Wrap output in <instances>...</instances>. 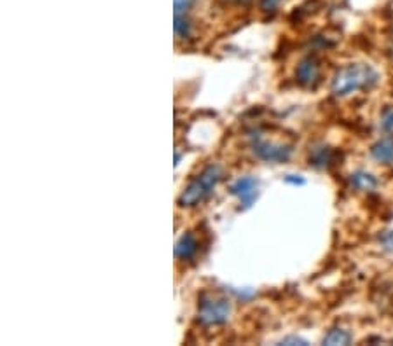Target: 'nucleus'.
I'll use <instances>...</instances> for the list:
<instances>
[{"label":"nucleus","mask_w":393,"mask_h":346,"mask_svg":"<svg viewBox=\"0 0 393 346\" xmlns=\"http://www.w3.org/2000/svg\"><path fill=\"white\" fill-rule=\"evenodd\" d=\"M380 81V74L367 63H351L337 70L332 81V93L336 97H348L360 89H370Z\"/></svg>","instance_id":"obj_1"},{"label":"nucleus","mask_w":393,"mask_h":346,"mask_svg":"<svg viewBox=\"0 0 393 346\" xmlns=\"http://www.w3.org/2000/svg\"><path fill=\"white\" fill-rule=\"evenodd\" d=\"M231 194L236 196L243 209H250L259 194V180L256 177H242L231 185Z\"/></svg>","instance_id":"obj_5"},{"label":"nucleus","mask_w":393,"mask_h":346,"mask_svg":"<svg viewBox=\"0 0 393 346\" xmlns=\"http://www.w3.org/2000/svg\"><path fill=\"white\" fill-rule=\"evenodd\" d=\"M222 178V168L218 165H208L187 187L182 191L180 198H178V205L191 209V206L199 205L201 202H205L210 194L213 192V189L217 187V184Z\"/></svg>","instance_id":"obj_2"},{"label":"nucleus","mask_w":393,"mask_h":346,"mask_svg":"<svg viewBox=\"0 0 393 346\" xmlns=\"http://www.w3.org/2000/svg\"><path fill=\"white\" fill-rule=\"evenodd\" d=\"M296 79L301 86L315 87L320 82V65L316 58L306 56L296 68Z\"/></svg>","instance_id":"obj_6"},{"label":"nucleus","mask_w":393,"mask_h":346,"mask_svg":"<svg viewBox=\"0 0 393 346\" xmlns=\"http://www.w3.org/2000/svg\"><path fill=\"white\" fill-rule=\"evenodd\" d=\"M351 334L344 329H330L327 336L323 338V345H349L351 343Z\"/></svg>","instance_id":"obj_11"},{"label":"nucleus","mask_w":393,"mask_h":346,"mask_svg":"<svg viewBox=\"0 0 393 346\" xmlns=\"http://www.w3.org/2000/svg\"><path fill=\"white\" fill-rule=\"evenodd\" d=\"M349 187L356 192H373L378 187V178L366 170H356L348 177Z\"/></svg>","instance_id":"obj_7"},{"label":"nucleus","mask_w":393,"mask_h":346,"mask_svg":"<svg viewBox=\"0 0 393 346\" xmlns=\"http://www.w3.org/2000/svg\"><path fill=\"white\" fill-rule=\"evenodd\" d=\"M199 243L196 240V236L192 233H185L184 236H180V240L175 245V256L182 261H189L198 254Z\"/></svg>","instance_id":"obj_8"},{"label":"nucleus","mask_w":393,"mask_h":346,"mask_svg":"<svg viewBox=\"0 0 393 346\" xmlns=\"http://www.w3.org/2000/svg\"><path fill=\"white\" fill-rule=\"evenodd\" d=\"M280 2H282V0H261V7L264 11H268V13H273V11H276V7L280 6Z\"/></svg>","instance_id":"obj_16"},{"label":"nucleus","mask_w":393,"mask_h":346,"mask_svg":"<svg viewBox=\"0 0 393 346\" xmlns=\"http://www.w3.org/2000/svg\"><path fill=\"white\" fill-rule=\"evenodd\" d=\"M173 28H175V35H177L178 39H185L191 35V21L185 18V14H175Z\"/></svg>","instance_id":"obj_12"},{"label":"nucleus","mask_w":393,"mask_h":346,"mask_svg":"<svg viewBox=\"0 0 393 346\" xmlns=\"http://www.w3.org/2000/svg\"><path fill=\"white\" fill-rule=\"evenodd\" d=\"M287 184H294V185H303L304 184V178L301 175H287L285 177Z\"/></svg>","instance_id":"obj_18"},{"label":"nucleus","mask_w":393,"mask_h":346,"mask_svg":"<svg viewBox=\"0 0 393 346\" xmlns=\"http://www.w3.org/2000/svg\"><path fill=\"white\" fill-rule=\"evenodd\" d=\"M231 2H236V4H243V2H249V0H231Z\"/></svg>","instance_id":"obj_20"},{"label":"nucleus","mask_w":393,"mask_h":346,"mask_svg":"<svg viewBox=\"0 0 393 346\" xmlns=\"http://www.w3.org/2000/svg\"><path fill=\"white\" fill-rule=\"evenodd\" d=\"M229 313H231V304L224 297L203 294L201 299H199L198 320L203 326H220L229 319Z\"/></svg>","instance_id":"obj_3"},{"label":"nucleus","mask_w":393,"mask_h":346,"mask_svg":"<svg viewBox=\"0 0 393 346\" xmlns=\"http://www.w3.org/2000/svg\"><path fill=\"white\" fill-rule=\"evenodd\" d=\"M390 56L393 60V25H392V37H390Z\"/></svg>","instance_id":"obj_19"},{"label":"nucleus","mask_w":393,"mask_h":346,"mask_svg":"<svg viewBox=\"0 0 393 346\" xmlns=\"http://www.w3.org/2000/svg\"><path fill=\"white\" fill-rule=\"evenodd\" d=\"M196 0H175V14H185Z\"/></svg>","instance_id":"obj_15"},{"label":"nucleus","mask_w":393,"mask_h":346,"mask_svg":"<svg viewBox=\"0 0 393 346\" xmlns=\"http://www.w3.org/2000/svg\"><path fill=\"white\" fill-rule=\"evenodd\" d=\"M280 345H308V341L303 340V338H285V340L280 341Z\"/></svg>","instance_id":"obj_17"},{"label":"nucleus","mask_w":393,"mask_h":346,"mask_svg":"<svg viewBox=\"0 0 393 346\" xmlns=\"http://www.w3.org/2000/svg\"><path fill=\"white\" fill-rule=\"evenodd\" d=\"M370 156L381 165H393V137H385L370 147Z\"/></svg>","instance_id":"obj_9"},{"label":"nucleus","mask_w":393,"mask_h":346,"mask_svg":"<svg viewBox=\"0 0 393 346\" xmlns=\"http://www.w3.org/2000/svg\"><path fill=\"white\" fill-rule=\"evenodd\" d=\"M252 152L262 161L268 163H283L290 159L292 156V147L282 144H275V142L266 140H256L252 144Z\"/></svg>","instance_id":"obj_4"},{"label":"nucleus","mask_w":393,"mask_h":346,"mask_svg":"<svg viewBox=\"0 0 393 346\" xmlns=\"http://www.w3.org/2000/svg\"><path fill=\"white\" fill-rule=\"evenodd\" d=\"M309 163L313 166H318V168H325L332 163V151L325 145H320V147H315L311 152H309Z\"/></svg>","instance_id":"obj_10"},{"label":"nucleus","mask_w":393,"mask_h":346,"mask_svg":"<svg viewBox=\"0 0 393 346\" xmlns=\"http://www.w3.org/2000/svg\"><path fill=\"white\" fill-rule=\"evenodd\" d=\"M380 126L383 131H393V109L385 111V114L381 116Z\"/></svg>","instance_id":"obj_14"},{"label":"nucleus","mask_w":393,"mask_h":346,"mask_svg":"<svg viewBox=\"0 0 393 346\" xmlns=\"http://www.w3.org/2000/svg\"><path fill=\"white\" fill-rule=\"evenodd\" d=\"M380 245L383 247L387 252L393 254V231H383L380 235Z\"/></svg>","instance_id":"obj_13"}]
</instances>
